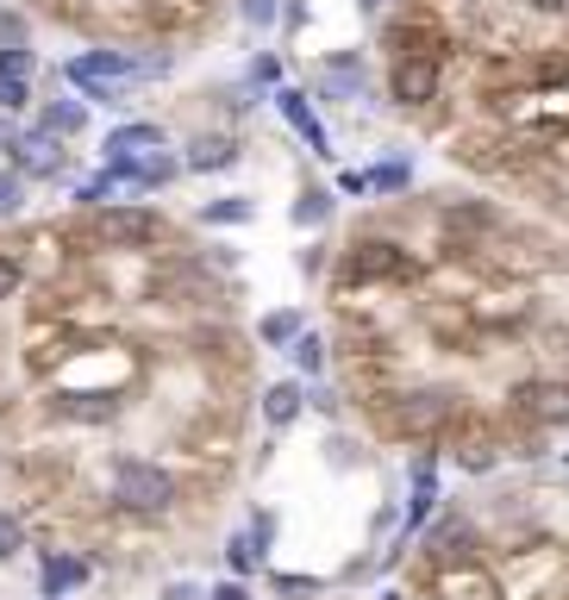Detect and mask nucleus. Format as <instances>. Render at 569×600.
I'll return each instance as SVG.
<instances>
[{
	"mask_svg": "<svg viewBox=\"0 0 569 600\" xmlns=\"http://www.w3.org/2000/svg\"><path fill=\"white\" fill-rule=\"evenodd\" d=\"M188 345H195L200 357H232V350H238V331L232 326H195V331H188Z\"/></svg>",
	"mask_w": 569,
	"mask_h": 600,
	"instance_id": "a878e982",
	"label": "nucleus"
},
{
	"mask_svg": "<svg viewBox=\"0 0 569 600\" xmlns=\"http://www.w3.org/2000/svg\"><path fill=\"white\" fill-rule=\"evenodd\" d=\"M176 175H182V156H169V151H144V156H132V175H125V188L151 194V188H169Z\"/></svg>",
	"mask_w": 569,
	"mask_h": 600,
	"instance_id": "6ab92c4d",
	"label": "nucleus"
},
{
	"mask_svg": "<svg viewBox=\"0 0 569 600\" xmlns=\"http://www.w3.org/2000/svg\"><path fill=\"white\" fill-rule=\"evenodd\" d=\"M32 69H39L32 44H0V76H25V81H32Z\"/></svg>",
	"mask_w": 569,
	"mask_h": 600,
	"instance_id": "7c9ffc66",
	"label": "nucleus"
},
{
	"mask_svg": "<svg viewBox=\"0 0 569 600\" xmlns=\"http://www.w3.org/2000/svg\"><path fill=\"white\" fill-rule=\"evenodd\" d=\"M107 506L125 520H169L182 506V476L163 469L157 457L119 450V457H107Z\"/></svg>",
	"mask_w": 569,
	"mask_h": 600,
	"instance_id": "f257e3e1",
	"label": "nucleus"
},
{
	"mask_svg": "<svg viewBox=\"0 0 569 600\" xmlns=\"http://www.w3.org/2000/svg\"><path fill=\"white\" fill-rule=\"evenodd\" d=\"M275 107H282V119H288V126H295V132L307 138V151H314V156H332V132L319 126L314 100L300 95V88H282V95H275Z\"/></svg>",
	"mask_w": 569,
	"mask_h": 600,
	"instance_id": "2eb2a0df",
	"label": "nucleus"
},
{
	"mask_svg": "<svg viewBox=\"0 0 569 600\" xmlns=\"http://www.w3.org/2000/svg\"><path fill=\"white\" fill-rule=\"evenodd\" d=\"M0 44H25V20L20 13H0Z\"/></svg>",
	"mask_w": 569,
	"mask_h": 600,
	"instance_id": "58836bf2",
	"label": "nucleus"
},
{
	"mask_svg": "<svg viewBox=\"0 0 569 600\" xmlns=\"http://www.w3.org/2000/svg\"><path fill=\"white\" fill-rule=\"evenodd\" d=\"M7 156H13V170H20L25 182H57V175L69 170V151H63V138H51L44 126H32V132H13Z\"/></svg>",
	"mask_w": 569,
	"mask_h": 600,
	"instance_id": "1a4fd4ad",
	"label": "nucleus"
},
{
	"mask_svg": "<svg viewBox=\"0 0 569 600\" xmlns=\"http://www.w3.org/2000/svg\"><path fill=\"white\" fill-rule=\"evenodd\" d=\"M445 226H451V232H494V207H482V200H451V207H445Z\"/></svg>",
	"mask_w": 569,
	"mask_h": 600,
	"instance_id": "393cba45",
	"label": "nucleus"
},
{
	"mask_svg": "<svg viewBox=\"0 0 569 600\" xmlns=\"http://www.w3.org/2000/svg\"><path fill=\"white\" fill-rule=\"evenodd\" d=\"M157 600H207V588H195V581H169Z\"/></svg>",
	"mask_w": 569,
	"mask_h": 600,
	"instance_id": "a19ab883",
	"label": "nucleus"
},
{
	"mask_svg": "<svg viewBox=\"0 0 569 600\" xmlns=\"http://www.w3.org/2000/svg\"><path fill=\"white\" fill-rule=\"evenodd\" d=\"M244 163V151H238L232 132H195L188 138V151H182V170L188 175H226Z\"/></svg>",
	"mask_w": 569,
	"mask_h": 600,
	"instance_id": "4468645a",
	"label": "nucleus"
},
{
	"mask_svg": "<svg viewBox=\"0 0 569 600\" xmlns=\"http://www.w3.org/2000/svg\"><path fill=\"white\" fill-rule=\"evenodd\" d=\"M282 25H288V32H300V25H307V7H300V0H282Z\"/></svg>",
	"mask_w": 569,
	"mask_h": 600,
	"instance_id": "c03bdc74",
	"label": "nucleus"
},
{
	"mask_svg": "<svg viewBox=\"0 0 569 600\" xmlns=\"http://www.w3.org/2000/svg\"><path fill=\"white\" fill-rule=\"evenodd\" d=\"M163 232H169L163 214L157 207H138V200H107V207H95V219H88V238L107 244V251H151Z\"/></svg>",
	"mask_w": 569,
	"mask_h": 600,
	"instance_id": "39448f33",
	"label": "nucleus"
},
{
	"mask_svg": "<svg viewBox=\"0 0 569 600\" xmlns=\"http://www.w3.org/2000/svg\"><path fill=\"white\" fill-rule=\"evenodd\" d=\"M256 219V200L251 194H219V200H207L200 207V226H251Z\"/></svg>",
	"mask_w": 569,
	"mask_h": 600,
	"instance_id": "5701e85b",
	"label": "nucleus"
},
{
	"mask_svg": "<svg viewBox=\"0 0 569 600\" xmlns=\"http://www.w3.org/2000/svg\"><path fill=\"white\" fill-rule=\"evenodd\" d=\"M144 69H138V57H125V51H81V57L63 63V81L69 88H95V81H138Z\"/></svg>",
	"mask_w": 569,
	"mask_h": 600,
	"instance_id": "9b49d317",
	"label": "nucleus"
},
{
	"mask_svg": "<svg viewBox=\"0 0 569 600\" xmlns=\"http://www.w3.org/2000/svg\"><path fill=\"white\" fill-rule=\"evenodd\" d=\"M519 7H526V13H545V20H563L569 13V0H519Z\"/></svg>",
	"mask_w": 569,
	"mask_h": 600,
	"instance_id": "ea45409f",
	"label": "nucleus"
},
{
	"mask_svg": "<svg viewBox=\"0 0 569 600\" xmlns=\"http://www.w3.org/2000/svg\"><path fill=\"white\" fill-rule=\"evenodd\" d=\"M319 81H326V95H338V100L370 95V76H363V57H357V51H332L326 69H319Z\"/></svg>",
	"mask_w": 569,
	"mask_h": 600,
	"instance_id": "dca6fc26",
	"label": "nucleus"
},
{
	"mask_svg": "<svg viewBox=\"0 0 569 600\" xmlns=\"http://www.w3.org/2000/svg\"><path fill=\"white\" fill-rule=\"evenodd\" d=\"M20 288H25V263H20V257H7V251H0V307H7V301H13Z\"/></svg>",
	"mask_w": 569,
	"mask_h": 600,
	"instance_id": "72a5a7b5",
	"label": "nucleus"
},
{
	"mask_svg": "<svg viewBox=\"0 0 569 600\" xmlns=\"http://www.w3.org/2000/svg\"><path fill=\"white\" fill-rule=\"evenodd\" d=\"M88 576H95V563L81 557V550H44L39 557V600L76 594V588H88Z\"/></svg>",
	"mask_w": 569,
	"mask_h": 600,
	"instance_id": "f8f14e48",
	"label": "nucleus"
},
{
	"mask_svg": "<svg viewBox=\"0 0 569 600\" xmlns=\"http://www.w3.org/2000/svg\"><path fill=\"white\" fill-rule=\"evenodd\" d=\"M326 251H332V244H307V251H300V275H319V270H326Z\"/></svg>",
	"mask_w": 569,
	"mask_h": 600,
	"instance_id": "4c0bfd02",
	"label": "nucleus"
},
{
	"mask_svg": "<svg viewBox=\"0 0 569 600\" xmlns=\"http://www.w3.org/2000/svg\"><path fill=\"white\" fill-rule=\"evenodd\" d=\"M244 538L256 544V557H270V544H275V513L263 506V513H251V525H244Z\"/></svg>",
	"mask_w": 569,
	"mask_h": 600,
	"instance_id": "473e14b6",
	"label": "nucleus"
},
{
	"mask_svg": "<svg viewBox=\"0 0 569 600\" xmlns=\"http://www.w3.org/2000/svg\"><path fill=\"white\" fill-rule=\"evenodd\" d=\"M338 188H344V194H357V200H363V194H370V175H363V170H344V175H338Z\"/></svg>",
	"mask_w": 569,
	"mask_h": 600,
	"instance_id": "37998d69",
	"label": "nucleus"
},
{
	"mask_svg": "<svg viewBox=\"0 0 569 600\" xmlns=\"http://www.w3.org/2000/svg\"><path fill=\"white\" fill-rule=\"evenodd\" d=\"M226 563H232V576H251V569H256L263 557H256V544L244 538V532H238V538H226Z\"/></svg>",
	"mask_w": 569,
	"mask_h": 600,
	"instance_id": "2f4dec72",
	"label": "nucleus"
},
{
	"mask_svg": "<svg viewBox=\"0 0 569 600\" xmlns=\"http://www.w3.org/2000/svg\"><path fill=\"white\" fill-rule=\"evenodd\" d=\"M163 144H169V132H163V126L132 119V126H113V132H107L100 156H144V151H163Z\"/></svg>",
	"mask_w": 569,
	"mask_h": 600,
	"instance_id": "f3484780",
	"label": "nucleus"
},
{
	"mask_svg": "<svg viewBox=\"0 0 569 600\" xmlns=\"http://www.w3.org/2000/svg\"><path fill=\"white\" fill-rule=\"evenodd\" d=\"M413 251L401 238H382V232H363L338 251V288H382V282H413Z\"/></svg>",
	"mask_w": 569,
	"mask_h": 600,
	"instance_id": "7ed1b4c3",
	"label": "nucleus"
},
{
	"mask_svg": "<svg viewBox=\"0 0 569 600\" xmlns=\"http://www.w3.org/2000/svg\"><path fill=\"white\" fill-rule=\"evenodd\" d=\"M507 426L563 432L569 426V375H526L507 388Z\"/></svg>",
	"mask_w": 569,
	"mask_h": 600,
	"instance_id": "20e7f679",
	"label": "nucleus"
},
{
	"mask_svg": "<svg viewBox=\"0 0 569 600\" xmlns=\"http://www.w3.org/2000/svg\"><path fill=\"white\" fill-rule=\"evenodd\" d=\"M457 563H489V532L470 513H445L419 544V569H457Z\"/></svg>",
	"mask_w": 569,
	"mask_h": 600,
	"instance_id": "423d86ee",
	"label": "nucleus"
},
{
	"mask_svg": "<svg viewBox=\"0 0 569 600\" xmlns=\"http://www.w3.org/2000/svg\"><path fill=\"white\" fill-rule=\"evenodd\" d=\"M7 144H13V119L0 113V151H7Z\"/></svg>",
	"mask_w": 569,
	"mask_h": 600,
	"instance_id": "de8ad7c7",
	"label": "nucleus"
},
{
	"mask_svg": "<svg viewBox=\"0 0 569 600\" xmlns=\"http://www.w3.org/2000/svg\"><path fill=\"white\" fill-rule=\"evenodd\" d=\"M39 126L51 138H63V144H69V138L88 132V107H81V100H69V95H57V100H44V107H39Z\"/></svg>",
	"mask_w": 569,
	"mask_h": 600,
	"instance_id": "aec40b11",
	"label": "nucleus"
},
{
	"mask_svg": "<svg viewBox=\"0 0 569 600\" xmlns=\"http://www.w3.org/2000/svg\"><path fill=\"white\" fill-rule=\"evenodd\" d=\"M275 594H319L314 576H275Z\"/></svg>",
	"mask_w": 569,
	"mask_h": 600,
	"instance_id": "e433bc0d",
	"label": "nucleus"
},
{
	"mask_svg": "<svg viewBox=\"0 0 569 600\" xmlns=\"http://www.w3.org/2000/svg\"><path fill=\"white\" fill-rule=\"evenodd\" d=\"M256 407H263V419H270L275 432H282V426H295L300 407H307V382H300V375H288V382H270Z\"/></svg>",
	"mask_w": 569,
	"mask_h": 600,
	"instance_id": "a211bd4d",
	"label": "nucleus"
},
{
	"mask_svg": "<svg viewBox=\"0 0 569 600\" xmlns=\"http://www.w3.org/2000/svg\"><path fill=\"white\" fill-rule=\"evenodd\" d=\"M501 445H507V438H501L494 426H482L475 413H463V419L445 432V450H451L457 469H470V476H489V469L501 463Z\"/></svg>",
	"mask_w": 569,
	"mask_h": 600,
	"instance_id": "6e6552de",
	"label": "nucleus"
},
{
	"mask_svg": "<svg viewBox=\"0 0 569 600\" xmlns=\"http://www.w3.org/2000/svg\"><path fill=\"white\" fill-rule=\"evenodd\" d=\"M463 394L445 382H413L394 388V401L382 407V438L389 445H445V432L463 419Z\"/></svg>",
	"mask_w": 569,
	"mask_h": 600,
	"instance_id": "f03ea898",
	"label": "nucleus"
},
{
	"mask_svg": "<svg viewBox=\"0 0 569 600\" xmlns=\"http://www.w3.org/2000/svg\"><path fill=\"white\" fill-rule=\"evenodd\" d=\"M275 76H282V63L275 57H251V88H270Z\"/></svg>",
	"mask_w": 569,
	"mask_h": 600,
	"instance_id": "c9c22d12",
	"label": "nucleus"
},
{
	"mask_svg": "<svg viewBox=\"0 0 569 600\" xmlns=\"http://www.w3.org/2000/svg\"><path fill=\"white\" fill-rule=\"evenodd\" d=\"M300 326H307V313L300 307H275L256 319V345H270V350H288L300 338Z\"/></svg>",
	"mask_w": 569,
	"mask_h": 600,
	"instance_id": "412c9836",
	"label": "nucleus"
},
{
	"mask_svg": "<svg viewBox=\"0 0 569 600\" xmlns=\"http://www.w3.org/2000/svg\"><path fill=\"white\" fill-rule=\"evenodd\" d=\"M307 401H314V407L326 413V419H338V394H326V388H314V394H307Z\"/></svg>",
	"mask_w": 569,
	"mask_h": 600,
	"instance_id": "a18cd8bd",
	"label": "nucleus"
},
{
	"mask_svg": "<svg viewBox=\"0 0 569 600\" xmlns=\"http://www.w3.org/2000/svg\"><path fill=\"white\" fill-rule=\"evenodd\" d=\"M382 7H389V0H357V13H370V20L382 13Z\"/></svg>",
	"mask_w": 569,
	"mask_h": 600,
	"instance_id": "49530a36",
	"label": "nucleus"
},
{
	"mask_svg": "<svg viewBox=\"0 0 569 600\" xmlns=\"http://www.w3.org/2000/svg\"><path fill=\"white\" fill-rule=\"evenodd\" d=\"M207 600H251V594H244V576H238V581H214Z\"/></svg>",
	"mask_w": 569,
	"mask_h": 600,
	"instance_id": "79ce46f5",
	"label": "nucleus"
},
{
	"mask_svg": "<svg viewBox=\"0 0 569 600\" xmlns=\"http://www.w3.org/2000/svg\"><path fill=\"white\" fill-rule=\"evenodd\" d=\"M288 219H295V232H314V226H326L332 219V188H307L295 194V207H288Z\"/></svg>",
	"mask_w": 569,
	"mask_h": 600,
	"instance_id": "4be33fe9",
	"label": "nucleus"
},
{
	"mask_svg": "<svg viewBox=\"0 0 569 600\" xmlns=\"http://www.w3.org/2000/svg\"><path fill=\"white\" fill-rule=\"evenodd\" d=\"M407 182H413V170H407V163H382V170L370 175V188H382V194H401Z\"/></svg>",
	"mask_w": 569,
	"mask_h": 600,
	"instance_id": "f704fd0d",
	"label": "nucleus"
},
{
	"mask_svg": "<svg viewBox=\"0 0 569 600\" xmlns=\"http://www.w3.org/2000/svg\"><path fill=\"white\" fill-rule=\"evenodd\" d=\"M32 107V81L25 76H0V113L13 119V113H25Z\"/></svg>",
	"mask_w": 569,
	"mask_h": 600,
	"instance_id": "c756f323",
	"label": "nucleus"
},
{
	"mask_svg": "<svg viewBox=\"0 0 569 600\" xmlns=\"http://www.w3.org/2000/svg\"><path fill=\"white\" fill-rule=\"evenodd\" d=\"M20 207H25V175L0 170V219H20Z\"/></svg>",
	"mask_w": 569,
	"mask_h": 600,
	"instance_id": "c85d7f7f",
	"label": "nucleus"
},
{
	"mask_svg": "<svg viewBox=\"0 0 569 600\" xmlns=\"http://www.w3.org/2000/svg\"><path fill=\"white\" fill-rule=\"evenodd\" d=\"M238 20L251 25V32H270L282 20V0H238Z\"/></svg>",
	"mask_w": 569,
	"mask_h": 600,
	"instance_id": "bb28decb",
	"label": "nucleus"
},
{
	"mask_svg": "<svg viewBox=\"0 0 569 600\" xmlns=\"http://www.w3.org/2000/svg\"><path fill=\"white\" fill-rule=\"evenodd\" d=\"M445 51H451V39H445V25L438 20H426V13H401V20H389V57L445 63Z\"/></svg>",
	"mask_w": 569,
	"mask_h": 600,
	"instance_id": "9d476101",
	"label": "nucleus"
},
{
	"mask_svg": "<svg viewBox=\"0 0 569 600\" xmlns=\"http://www.w3.org/2000/svg\"><path fill=\"white\" fill-rule=\"evenodd\" d=\"M51 413H63L69 426H113L119 419V394H107V388H57Z\"/></svg>",
	"mask_w": 569,
	"mask_h": 600,
	"instance_id": "ddd939ff",
	"label": "nucleus"
},
{
	"mask_svg": "<svg viewBox=\"0 0 569 600\" xmlns=\"http://www.w3.org/2000/svg\"><path fill=\"white\" fill-rule=\"evenodd\" d=\"M288 363L300 369V382H319V375H326V338L300 326V338L288 345Z\"/></svg>",
	"mask_w": 569,
	"mask_h": 600,
	"instance_id": "b1692460",
	"label": "nucleus"
},
{
	"mask_svg": "<svg viewBox=\"0 0 569 600\" xmlns=\"http://www.w3.org/2000/svg\"><path fill=\"white\" fill-rule=\"evenodd\" d=\"M389 100L401 113H426L438 95H445V63L433 57H389Z\"/></svg>",
	"mask_w": 569,
	"mask_h": 600,
	"instance_id": "0eeeda50",
	"label": "nucleus"
},
{
	"mask_svg": "<svg viewBox=\"0 0 569 600\" xmlns=\"http://www.w3.org/2000/svg\"><path fill=\"white\" fill-rule=\"evenodd\" d=\"M25 550V520L20 513H7V506H0V563H13Z\"/></svg>",
	"mask_w": 569,
	"mask_h": 600,
	"instance_id": "cd10ccee",
	"label": "nucleus"
}]
</instances>
